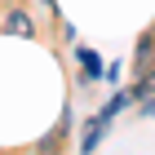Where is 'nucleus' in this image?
<instances>
[{"mask_svg": "<svg viewBox=\"0 0 155 155\" xmlns=\"http://www.w3.org/2000/svg\"><path fill=\"white\" fill-rule=\"evenodd\" d=\"M5 31H18V36H31V31H36V27H31V18H27L22 9H13L9 18H5Z\"/></svg>", "mask_w": 155, "mask_h": 155, "instance_id": "f257e3e1", "label": "nucleus"}, {"mask_svg": "<svg viewBox=\"0 0 155 155\" xmlns=\"http://www.w3.org/2000/svg\"><path fill=\"white\" fill-rule=\"evenodd\" d=\"M80 67H84L89 75H97V71H102V62H97V53H89V49H80Z\"/></svg>", "mask_w": 155, "mask_h": 155, "instance_id": "f03ea898", "label": "nucleus"}, {"mask_svg": "<svg viewBox=\"0 0 155 155\" xmlns=\"http://www.w3.org/2000/svg\"><path fill=\"white\" fill-rule=\"evenodd\" d=\"M137 97H155V75H142V84H137Z\"/></svg>", "mask_w": 155, "mask_h": 155, "instance_id": "7ed1b4c3", "label": "nucleus"}]
</instances>
